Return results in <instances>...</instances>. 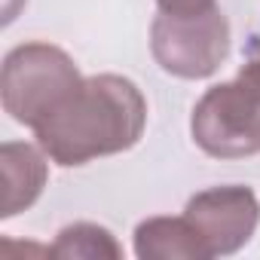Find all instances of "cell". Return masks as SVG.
Here are the masks:
<instances>
[{
  "label": "cell",
  "instance_id": "obj_1",
  "mask_svg": "<svg viewBox=\"0 0 260 260\" xmlns=\"http://www.w3.org/2000/svg\"><path fill=\"white\" fill-rule=\"evenodd\" d=\"M144 122L147 104L138 86L116 74H101L83 80L34 132L52 162L83 166L128 150L141 138Z\"/></svg>",
  "mask_w": 260,
  "mask_h": 260
},
{
  "label": "cell",
  "instance_id": "obj_2",
  "mask_svg": "<svg viewBox=\"0 0 260 260\" xmlns=\"http://www.w3.org/2000/svg\"><path fill=\"white\" fill-rule=\"evenodd\" d=\"M83 83L77 64L49 43H25L13 49L0 74V95L7 113L37 128L52 110H58L68 95Z\"/></svg>",
  "mask_w": 260,
  "mask_h": 260
},
{
  "label": "cell",
  "instance_id": "obj_3",
  "mask_svg": "<svg viewBox=\"0 0 260 260\" xmlns=\"http://www.w3.org/2000/svg\"><path fill=\"white\" fill-rule=\"evenodd\" d=\"M150 46L162 71L202 80L211 77L230 52V25L214 7L199 16H169L159 13L150 28Z\"/></svg>",
  "mask_w": 260,
  "mask_h": 260
},
{
  "label": "cell",
  "instance_id": "obj_4",
  "mask_svg": "<svg viewBox=\"0 0 260 260\" xmlns=\"http://www.w3.org/2000/svg\"><path fill=\"white\" fill-rule=\"evenodd\" d=\"M193 141L220 159L260 153V101L239 83L208 89L193 110Z\"/></svg>",
  "mask_w": 260,
  "mask_h": 260
},
{
  "label": "cell",
  "instance_id": "obj_5",
  "mask_svg": "<svg viewBox=\"0 0 260 260\" xmlns=\"http://www.w3.org/2000/svg\"><path fill=\"white\" fill-rule=\"evenodd\" d=\"M208 245L211 257L239 251L257 230L260 205L248 187H214L187 202L184 214Z\"/></svg>",
  "mask_w": 260,
  "mask_h": 260
},
{
  "label": "cell",
  "instance_id": "obj_6",
  "mask_svg": "<svg viewBox=\"0 0 260 260\" xmlns=\"http://www.w3.org/2000/svg\"><path fill=\"white\" fill-rule=\"evenodd\" d=\"M0 181H4L0 214L13 217L37 202V196L46 184V162L31 144L7 141L0 147Z\"/></svg>",
  "mask_w": 260,
  "mask_h": 260
},
{
  "label": "cell",
  "instance_id": "obj_7",
  "mask_svg": "<svg viewBox=\"0 0 260 260\" xmlns=\"http://www.w3.org/2000/svg\"><path fill=\"white\" fill-rule=\"evenodd\" d=\"M141 260H208L211 251L187 217H150L135 230Z\"/></svg>",
  "mask_w": 260,
  "mask_h": 260
},
{
  "label": "cell",
  "instance_id": "obj_8",
  "mask_svg": "<svg viewBox=\"0 0 260 260\" xmlns=\"http://www.w3.org/2000/svg\"><path fill=\"white\" fill-rule=\"evenodd\" d=\"M52 257H110L119 260L122 248L116 245V239L98 226V223H74L64 226L52 245Z\"/></svg>",
  "mask_w": 260,
  "mask_h": 260
},
{
  "label": "cell",
  "instance_id": "obj_9",
  "mask_svg": "<svg viewBox=\"0 0 260 260\" xmlns=\"http://www.w3.org/2000/svg\"><path fill=\"white\" fill-rule=\"evenodd\" d=\"M156 4H159V13H169V16H199L214 10V0H156Z\"/></svg>",
  "mask_w": 260,
  "mask_h": 260
},
{
  "label": "cell",
  "instance_id": "obj_10",
  "mask_svg": "<svg viewBox=\"0 0 260 260\" xmlns=\"http://www.w3.org/2000/svg\"><path fill=\"white\" fill-rule=\"evenodd\" d=\"M236 83H239L245 92H251V95L260 101V58H257V61H248V64L239 71Z\"/></svg>",
  "mask_w": 260,
  "mask_h": 260
}]
</instances>
